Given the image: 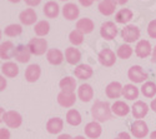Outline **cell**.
Wrapping results in <instances>:
<instances>
[{
    "label": "cell",
    "instance_id": "1",
    "mask_svg": "<svg viewBox=\"0 0 156 139\" xmlns=\"http://www.w3.org/2000/svg\"><path fill=\"white\" fill-rule=\"evenodd\" d=\"M91 115L95 122L102 123L108 122L112 118V110L108 102H101V100H95V103L91 107Z\"/></svg>",
    "mask_w": 156,
    "mask_h": 139
},
{
    "label": "cell",
    "instance_id": "2",
    "mask_svg": "<svg viewBox=\"0 0 156 139\" xmlns=\"http://www.w3.org/2000/svg\"><path fill=\"white\" fill-rule=\"evenodd\" d=\"M2 120L8 125L9 128H12V129L19 128L21 125V123H23L21 115L19 114L18 112H15V110H9V112L3 113Z\"/></svg>",
    "mask_w": 156,
    "mask_h": 139
},
{
    "label": "cell",
    "instance_id": "3",
    "mask_svg": "<svg viewBox=\"0 0 156 139\" xmlns=\"http://www.w3.org/2000/svg\"><path fill=\"white\" fill-rule=\"evenodd\" d=\"M31 54L34 55H43L48 50V42L45 39H40V38H34L28 44Z\"/></svg>",
    "mask_w": 156,
    "mask_h": 139
},
{
    "label": "cell",
    "instance_id": "4",
    "mask_svg": "<svg viewBox=\"0 0 156 139\" xmlns=\"http://www.w3.org/2000/svg\"><path fill=\"white\" fill-rule=\"evenodd\" d=\"M127 77L129 79L134 82V83H144L147 79V73L142 69L140 65H134L129 69L127 71Z\"/></svg>",
    "mask_w": 156,
    "mask_h": 139
},
{
    "label": "cell",
    "instance_id": "5",
    "mask_svg": "<svg viewBox=\"0 0 156 139\" xmlns=\"http://www.w3.org/2000/svg\"><path fill=\"white\" fill-rule=\"evenodd\" d=\"M131 134L137 138V139H142L145 138L147 134H149V128H147V124L141 120V119H137L135 120L133 124H131Z\"/></svg>",
    "mask_w": 156,
    "mask_h": 139
},
{
    "label": "cell",
    "instance_id": "6",
    "mask_svg": "<svg viewBox=\"0 0 156 139\" xmlns=\"http://www.w3.org/2000/svg\"><path fill=\"white\" fill-rule=\"evenodd\" d=\"M121 36L126 43H135L140 38V30L135 25H127L122 29Z\"/></svg>",
    "mask_w": 156,
    "mask_h": 139
},
{
    "label": "cell",
    "instance_id": "7",
    "mask_svg": "<svg viewBox=\"0 0 156 139\" xmlns=\"http://www.w3.org/2000/svg\"><path fill=\"white\" fill-rule=\"evenodd\" d=\"M100 34L104 39L112 40V39H115V36L118 35V28H116V25L112 21H106L101 25Z\"/></svg>",
    "mask_w": 156,
    "mask_h": 139
},
{
    "label": "cell",
    "instance_id": "8",
    "mask_svg": "<svg viewBox=\"0 0 156 139\" xmlns=\"http://www.w3.org/2000/svg\"><path fill=\"white\" fill-rule=\"evenodd\" d=\"M99 61L104 67H112L116 61V55L111 49H102L99 53Z\"/></svg>",
    "mask_w": 156,
    "mask_h": 139
},
{
    "label": "cell",
    "instance_id": "9",
    "mask_svg": "<svg viewBox=\"0 0 156 139\" xmlns=\"http://www.w3.org/2000/svg\"><path fill=\"white\" fill-rule=\"evenodd\" d=\"M85 135L89 137V138H91V139H96L101 135L102 133V128H101V125L99 122H90L85 125Z\"/></svg>",
    "mask_w": 156,
    "mask_h": 139
},
{
    "label": "cell",
    "instance_id": "10",
    "mask_svg": "<svg viewBox=\"0 0 156 139\" xmlns=\"http://www.w3.org/2000/svg\"><path fill=\"white\" fill-rule=\"evenodd\" d=\"M124 92V86L119 82H111L105 89L106 97L110 99H118Z\"/></svg>",
    "mask_w": 156,
    "mask_h": 139
},
{
    "label": "cell",
    "instance_id": "11",
    "mask_svg": "<svg viewBox=\"0 0 156 139\" xmlns=\"http://www.w3.org/2000/svg\"><path fill=\"white\" fill-rule=\"evenodd\" d=\"M76 102L75 93H65L60 92L58 94V103L64 108H71Z\"/></svg>",
    "mask_w": 156,
    "mask_h": 139
},
{
    "label": "cell",
    "instance_id": "12",
    "mask_svg": "<svg viewBox=\"0 0 156 139\" xmlns=\"http://www.w3.org/2000/svg\"><path fill=\"white\" fill-rule=\"evenodd\" d=\"M131 112H133V115L135 119H142L149 112V107L145 102L142 100H137V102L134 103L133 108H131Z\"/></svg>",
    "mask_w": 156,
    "mask_h": 139
},
{
    "label": "cell",
    "instance_id": "13",
    "mask_svg": "<svg viewBox=\"0 0 156 139\" xmlns=\"http://www.w3.org/2000/svg\"><path fill=\"white\" fill-rule=\"evenodd\" d=\"M77 97H79L81 102L87 103L94 98V89L89 84H81L79 89H77Z\"/></svg>",
    "mask_w": 156,
    "mask_h": 139
},
{
    "label": "cell",
    "instance_id": "14",
    "mask_svg": "<svg viewBox=\"0 0 156 139\" xmlns=\"http://www.w3.org/2000/svg\"><path fill=\"white\" fill-rule=\"evenodd\" d=\"M74 74H75V77L77 79H89V78H91L93 77V74H94V70L93 68L87 65V64H80V65H77L74 70Z\"/></svg>",
    "mask_w": 156,
    "mask_h": 139
},
{
    "label": "cell",
    "instance_id": "15",
    "mask_svg": "<svg viewBox=\"0 0 156 139\" xmlns=\"http://www.w3.org/2000/svg\"><path fill=\"white\" fill-rule=\"evenodd\" d=\"M41 75V68L37 64H31L25 70V79L29 83H35Z\"/></svg>",
    "mask_w": 156,
    "mask_h": 139
},
{
    "label": "cell",
    "instance_id": "16",
    "mask_svg": "<svg viewBox=\"0 0 156 139\" xmlns=\"http://www.w3.org/2000/svg\"><path fill=\"white\" fill-rule=\"evenodd\" d=\"M151 52H152V48L150 42L147 40H140L135 48V53L139 58H146L151 54Z\"/></svg>",
    "mask_w": 156,
    "mask_h": 139
},
{
    "label": "cell",
    "instance_id": "17",
    "mask_svg": "<svg viewBox=\"0 0 156 139\" xmlns=\"http://www.w3.org/2000/svg\"><path fill=\"white\" fill-rule=\"evenodd\" d=\"M62 127H64V122L61 118H58V117L49 119L46 123V130L50 134H59L62 130Z\"/></svg>",
    "mask_w": 156,
    "mask_h": 139
},
{
    "label": "cell",
    "instance_id": "18",
    "mask_svg": "<svg viewBox=\"0 0 156 139\" xmlns=\"http://www.w3.org/2000/svg\"><path fill=\"white\" fill-rule=\"evenodd\" d=\"M65 59H66V61L69 63V64H71V65L77 64V63L81 60L80 50L76 49V48H73V46L68 48L66 50H65Z\"/></svg>",
    "mask_w": 156,
    "mask_h": 139
},
{
    "label": "cell",
    "instance_id": "19",
    "mask_svg": "<svg viewBox=\"0 0 156 139\" xmlns=\"http://www.w3.org/2000/svg\"><path fill=\"white\" fill-rule=\"evenodd\" d=\"M15 59L19 61V63H28L30 60V57H31V52L29 46L27 45H19L15 50Z\"/></svg>",
    "mask_w": 156,
    "mask_h": 139
},
{
    "label": "cell",
    "instance_id": "20",
    "mask_svg": "<svg viewBox=\"0 0 156 139\" xmlns=\"http://www.w3.org/2000/svg\"><path fill=\"white\" fill-rule=\"evenodd\" d=\"M46 59L50 63V64H53V65H60L62 60H64V54L60 52L59 49H50L48 50V53H46Z\"/></svg>",
    "mask_w": 156,
    "mask_h": 139
},
{
    "label": "cell",
    "instance_id": "21",
    "mask_svg": "<svg viewBox=\"0 0 156 139\" xmlns=\"http://www.w3.org/2000/svg\"><path fill=\"white\" fill-rule=\"evenodd\" d=\"M2 73L8 78H15L19 74V67L12 61H6L2 65Z\"/></svg>",
    "mask_w": 156,
    "mask_h": 139
},
{
    "label": "cell",
    "instance_id": "22",
    "mask_svg": "<svg viewBox=\"0 0 156 139\" xmlns=\"http://www.w3.org/2000/svg\"><path fill=\"white\" fill-rule=\"evenodd\" d=\"M115 6H116V3L114 2V0H102V2H100L98 9L102 15L109 16V15L114 14V11L116 9Z\"/></svg>",
    "mask_w": 156,
    "mask_h": 139
},
{
    "label": "cell",
    "instance_id": "23",
    "mask_svg": "<svg viewBox=\"0 0 156 139\" xmlns=\"http://www.w3.org/2000/svg\"><path fill=\"white\" fill-rule=\"evenodd\" d=\"M62 15L68 20H75L77 16H79V8L73 3H69L62 8Z\"/></svg>",
    "mask_w": 156,
    "mask_h": 139
},
{
    "label": "cell",
    "instance_id": "24",
    "mask_svg": "<svg viewBox=\"0 0 156 139\" xmlns=\"http://www.w3.org/2000/svg\"><path fill=\"white\" fill-rule=\"evenodd\" d=\"M76 29L80 30L83 34H90L94 30V23H93L91 19H89V18H83L80 20H77Z\"/></svg>",
    "mask_w": 156,
    "mask_h": 139
},
{
    "label": "cell",
    "instance_id": "25",
    "mask_svg": "<svg viewBox=\"0 0 156 139\" xmlns=\"http://www.w3.org/2000/svg\"><path fill=\"white\" fill-rule=\"evenodd\" d=\"M111 110H112V114L118 115V117H125L129 114L130 112V108L126 103L121 102V100H118V102H115L112 105H111Z\"/></svg>",
    "mask_w": 156,
    "mask_h": 139
},
{
    "label": "cell",
    "instance_id": "26",
    "mask_svg": "<svg viewBox=\"0 0 156 139\" xmlns=\"http://www.w3.org/2000/svg\"><path fill=\"white\" fill-rule=\"evenodd\" d=\"M15 50L16 48L11 42H5L0 46V57H2V59H10L11 57L15 55Z\"/></svg>",
    "mask_w": 156,
    "mask_h": 139
},
{
    "label": "cell",
    "instance_id": "27",
    "mask_svg": "<svg viewBox=\"0 0 156 139\" xmlns=\"http://www.w3.org/2000/svg\"><path fill=\"white\" fill-rule=\"evenodd\" d=\"M19 19L25 25H31L36 21L37 18H36V13L34 11V9H25L24 11L20 13Z\"/></svg>",
    "mask_w": 156,
    "mask_h": 139
},
{
    "label": "cell",
    "instance_id": "28",
    "mask_svg": "<svg viewBox=\"0 0 156 139\" xmlns=\"http://www.w3.org/2000/svg\"><path fill=\"white\" fill-rule=\"evenodd\" d=\"M60 85V89L61 92H65V93H74L75 88H76V80L73 78V77H65L60 80L59 83Z\"/></svg>",
    "mask_w": 156,
    "mask_h": 139
},
{
    "label": "cell",
    "instance_id": "29",
    "mask_svg": "<svg viewBox=\"0 0 156 139\" xmlns=\"http://www.w3.org/2000/svg\"><path fill=\"white\" fill-rule=\"evenodd\" d=\"M66 122L70 125H73V127H77V125H80L83 122L81 114L76 109H70L66 113Z\"/></svg>",
    "mask_w": 156,
    "mask_h": 139
},
{
    "label": "cell",
    "instance_id": "30",
    "mask_svg": "<svg viewBox=\"0 0 156 139\" xmlns=\"http://www.w3.org/2000/svg\"><path fill=\"white\" fill-rule=\"evenodd\" d=\"M139 94H140V90H139V88H136V85H134V84H126L124 86L122 95L127 100H135V99H137Z\"/></svg>",
    "mask_w": 156,
    "mask_h": 139
},
{
    "label": "cell",
    "instance_id": "31",
    "mask_svg": "<svg viewBox=\"0 0 156 139\" xmlns=\"http://www.w3.org/2000/svg\"><path fill=\"white\" fill-rule=\"evenodd\" d=\"M44 14L48 18H56L59 15V5L55 2H49L44 5Z\"/></svg>",
    "mask_w": 156,
    "mask_h": 139
},
{
    "label": "cell",
    "instance_id": "32",
    "mask_svg": "<svg viewBox=\"0 0 156 139\" xmlns=\"http://www.w3.org/2000/svg\"><path fill=\"white\" fill-rule=\"evenodd\" d=\"M133 19V11L130 9H121L118 11V14L115 16V20L120 24H126Z\"/></svg>",
    "mask_w": 156,
    "mask_h": 139
},
{
    "label": "cell",
    "instance_id": "33",
    "mask_svg": "<svg viewBox=\"0 0 156 139\" xmlns=\"http://www.w3.org/2000/svg\"><path fill=\"white\" fill-rule=\"evenodd\" d=\"M141 93L146 98H154L156 94V84L154 82H145L141 86Z\"/></svg>",
    "mask_w": 156,
    "mask_h": 139
},
{
    "label": "cell",
    "instance_id": "34",
    "mask_svg": "<svg viewBox=\"0 0 156 139\" xmlns=\"http://www.w3.org/2000/svg\"><path fill=\"white\" fill-rule=\"evenodd\" d=\"M34 30H35V34H36L37 36H44V35H46V34L49 33V30H50V25H49L48 21L41 20V21L36 23Z\"/></svg>",
    "mask_w": 156,
    "mask_h": 139
},
{
    "label": "cell",
    "instance_id": "35",
    "mask_svg": "<svg viewBox=\"0 0 156 139\" xmlns=\"http://www.w3.org/2000/svg\"><path fill=\"white\" fill-rule=\"evenodd\" d=\"M23 31V28H21V25L19 24H11V25H8V27L4 29V34L12 38V36H18L20 35Z\"/></svg>",
    "mask_w": 156,
    "mask_h": 139
},
{
    "label": "cell",
    "instance_id": "36",
    "mask_svg": "<svg viewBox=\"0 0 156 139\" xmlns=\"http://www.w3.org/2000/svg\"><path fill=\"white\" fill-rule=\"evenodd\" d=\"M69 40H70V43L74 44V45H80V44H83V42H84V34H83L80 30L75 29V30H73V31L70 33Z\"/></svg>",
    "mask_w": 156,
    "mask_h": 139
},
{
    "label": "cell",
    "instance_id": "37",
    "mask_svg": "<svg viewBox=\"0 0 156 139\" xmlns=\"http://www.w3.org/2000/svg\"><path fill=\"white\" fill-rule=\"evenodd\" d=\"M133 55V48L129 44H122L118 49V57L120 59H129Z\"/></svg>",
    "mask_w": 156,
    "mask_h": 139
},
{
    "label": "cell",
    "instance_id": "38",
    "mask_svg": "<svg viewBox=\"0 0 156 139\" xmlns=\"http://www.w3.org/2000/svg\"><path fill=\"white\" fill-rule=\"evenodd\" d=\"M147 34L150 38H156V19L150 21L149 27H147Z\"/></svg>",
    "mask_w": 156,
    "mask_h": 139
},
{
    "label": "cell",
    "instance_id": "39",
    "mask_svg": "<svg viewBox=\"0 0 156 139\" xmlns=\"http://www.w3.org/2000/svg\"><path fill=\"white\" fill-rule=\"evenodd\" d=\"M0 139H10V132L6 128H0Z\"/></svg>",
    "mask_w": 156,
    "mask_h": 139
},
{
    "label": "cell",
    "instance_id": "40",
    "mask_svg": "<svg viewBox=\"0 0 156 139\" xmlns=\"http://www.w3.org/2000/svg\"><path fill=\"white\" fill-rule=\"evenodd\" d=\"M40 2L41 0H25V3H27L28 5H30V6H36V5L40 4Z\"/></svg>",
    "mask_w": 156,
    "mask_h": 139
},
{
    "label": "cell",
    "instance_id": "41",
    "mask_svg": "<svg viewBox=\"0 0 156 139\" xmlns=\"http://www.w3.org/2000/svg\"><path fill=\"white\" fill-rule=\"evenodd\" d=\"M79 2H80V4L83 6H90L94 3V0H79Z\"/></svg>",
    "mask_w": 156,
    "mask_h": 139
},
{
    "label": "cell",
    "instance_id": "42",
    "mask_svg": "<svg viewBox=\"0 0 156 139\" xmlns=\"http://www.w3.org/2000/svg\"><path fill=\"white\" fill-rule=\"evenodd\" d=\"M120 139H131V137H130V134L129 133H126V132H121V133H119V135H118Z\"/></svg>",
    "mask_w": 156,
    "mask_h": 139
},
{
    "label": "cell",
    "instance_id": "43",
    "mask_svg": "<svg viewBox=\"0 0 156 139\" xmlns=\"http://www.w3.org/2000/svg\"><path fill=\"white\" fill-rule=\"evenodd\" d=\"M0 82H2V86H0V90H4L5 89V86H6V82H5V79L2 77L0 78Z\"/></svg>",
    "mask_w": 156,
    "mask_h": 139
},
{
    "label": "cell",
    "instance_id": "44",
    "mask_svg": "<svg viewBox=\"0 0 156 139\" xmlns=\"http://www.w3.org/2000/svg\"><path fill=\"white\" fill-rule=\"evenodd\" d=\"M151 61L154 63V64H156V45H155V48L152 50V59H151Z\"/></svg>",
    "mask_w": 156,
    "mask_h": 139
},
{
    "label": "cell",
    "instance_id": "45",
    "mask_svg": "<svg viewBox=\"0 0 156 139\" xmlns=\"http://www.w3.org/2000/svg\"><path fill=\"white\" fill-rule=\"evenodd\" d=\"M58 139H73V138L69 134H61V135L58 137Z\"/></svg>",
    "mask_w": 156,
    "mask_h": 139
},
{
    "label": "cell",
    "instance_id": "46",
    "mask_svg": "<svg viewBox=\"0 0 156 139\" xmlns=\"http://www.w3.org/2000/svg\"><path fill=\"white\" fill-rule=\"evenodd\" d=\"M150 108L156 113V99H154L152 102H151V104H150Z\"/></svg>",
    "mask_w": 156,
    "mask_h": 139
},
{
    "label": "cell",
    "instance_id": "47",
    "mask_svg": "<svg viewBox=\"0 0 156 139\" xmlns=\"http://www.w3.org/2000/svg\"><path fill=\"white\" fill-rule=\"evenodd\" d=\"M114 2H115L116 4H120V5H124V4H126V3H127V0H114Z\"/></svg>",
    "mask_w": 156,
    "mask_h": 139
},
{
    "label": "cell",
    "instance_id": "48",
    "mask_svg": "<svg viewBox=\"0 0 156 139\" xmlns=\"http://www.w3.org/2000/svg\"><path fill=\"white\" fill-rule=\"evenodd\" d=\"M150 139H156V130H154V132L150 134Z\"/></svg>",
    "mask_w": 156,
    "mask_h": 139
},
{
    "label": "cell",
    "instance_id": "49",
    "mask_svg": "<svg viewBox=\"0 0 156 139\" xmlns=\"http://www.w3.org/2000/svg\"><path fill=\"white\" fill-rule=\"evenodd\" d=\"M73 139H85V137H83V135H76V137L73 138Z\"/></svg>",
    "mask_w": 156,
    "mask_h": 139
},
{
    "label": "cell",
    "instance_id": "50",
    "mask_svg": "<svg viewBox=\"0 0 156 139\" xmlns=\"http://www.w3.org/2000/svg\"><path fill=\"white\" fill-rule=\"evenodd\" d=\"M9 2H11V3H19L20 0H9Z\"/></svg>",
    "mask_w": 156,
    "mask_h": 139
},
{
    "label": "cell",
    "instance_id": "51",
    "mask_svg": "<svg viewBox=\"0 0 156 139\" xmlns=\"http://www.w3.org/2000/svg\"><path fill=\"white\" fill-rule=\"evenodd\" d=\"M116 139H120V138H119V137H118V138H116Z\"/></svg>",
    "mask_w": 156,
    "mask_h": 139
},
{
    "label": "cell",
    "instance_id": "52",
    "mask_svg": "<svg viewBox=\"0 0 156 139\" xmlns=\"http://www.w3.org/2000/svg\"><path fill=\"white\" fill-rule=\"evenodd\" d=\"M62 2H65V0H62Z\"/></svg>",
    "mask_w": 156,
    "mask_h": 139
}]
</instances>
